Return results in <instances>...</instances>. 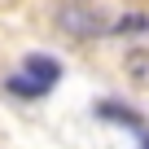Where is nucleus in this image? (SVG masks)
I'll list each match as a JSON object with an SVG mask.
<instances>
[{
    "instance_id": "20e7f679",
    "label": "nucleus",
    "mask_w": 149,
    "mask_h": 149,
    "mask_svg": "<svg viewBox=\"0 0 149 149\" xmlns=\"http://www.w3.org/2000/svg\"><path fill=\"white\" fill-rule=\"evenodd\" d=\"M97 114H101V118H114V123H127L132 132H140V127H145V118H140L136 110L118 105V101H101V105H97Z\"/></svg>"
},
{
    "instance_id": "0eeeda50",
    "label": "nucleus",
    "mask_w": 149,
    "mask_h": 149,
    "mask_svg": "<svg viewBox=\"0 0 149 149\" xmlns=\"http://www.w3.org/2000/svg\"><path fill=\"white\" fill-rule=\"evenodd\" d=\"M136 136H140V149H149V127H140Z\"/></svg>"
},
{
    "instance_id": "7ed1b4c3",
    "label": "nucleus",
    "mask_w": 149,
    "mask_h": 149,
    "mask_svg": "<svg viewBox=\"0 0 149 149\" xmlns=\"http://www.w3.org/2000/svg\"><path fill=\"white\" fill-rule=\"evenodd\" d=\"M123 70H127V79H132L140 92H149V48H136V53L123 61Z\"/></svg>"
},
{
    "instance_id": "423d86ee",
    "label": "nucleus",
    "mask_w": 149,
    "mask_h": 149,
    "mask_svg": "<svg viewBox=\"0 0 149 149\" xmlns=\"http://www.w3.org/2000/svg\"><path fill=\"white\" fill-rule=\"evenodd\" d=\"M110 31H118V35H132V31H149V18H145V13H127V18L110 22Z\"/></svg>"
},
{
    "instance_id": "f257e3e1",
    "label": "nucleus",
    "mask_w": 149,
    "mask_h": 149,
    "mask_svg": "<svg viewBox=\"0 0 149 149\" xmlns=\"http://www.w3.org/2000/svg\"><path fill=\"white\" fill-rule=\"evenodd\" d=\"M57 26L74 40H97L110 31V18L101 5H92V0H61L57 5Z\"/></svg>"
},
{
    "instance_id": "f03ea898",
    "label": "nucleus",
    "mask_w": 149,
    "mask_h": 149,
    "mask_svg": "<svg viewBox=\"0 0 149 149\" xmlns=\"http://www.w3.org/2000/svg\"><path fill=\"white\" fill-rule=\"evenodd\" d=\"M22 66H26V79H35L40 88H53V84L61 79V66H57L48 53H26V61H22Z\"/></svg>"
},
{
    "instance_id": "39448f33",
    "label": "nucleus",
    "mask_w": 149,
    "mask_h": 149,
    "mask_svg": "<svg viewBox=\"0 0 149 149\" xmlns=\"http://www.w3.org/2000/svg\"><path fill=\"white\" fill-rule=\"evenodd\" d=\"M5 88H9L13 97H44V92H48V88H40L35 79H26V74H13V79H9Z\"/></svg>"
}]
</instances>
